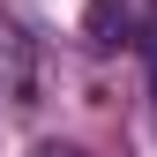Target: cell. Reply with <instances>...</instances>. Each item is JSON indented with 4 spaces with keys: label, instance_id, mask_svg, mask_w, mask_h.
Instances as JSON below:
<instances>
[{
    "label": "cell",
    "instance_id": "6da1fadb",
    "mask_svg": "<svg viewBox=\"0 0 157 157\" xmlns=\"http://www.w3.org/2000/svg\"><path fill=\"white\" fill-rule=\"evenodd\" d=\"M0 105L8 112L37 105V37L23 30V15H8V8H0Z\"/></svg>",
    "mask_w": 157,
    "mask_h": 157
},
{
    "label": "cell",
    "instance_id": "7a4b0ae2",
    "mask_svg": "<svg viewBox=\"0 0 157 157\" xmlns=\"http://www.w3.org/2000/svg\"><path fill=\"white\" fill-rule=\"evenodd\" d=\"M82 37H90V52L135 45V8H127V0H90V8H82Z\"/></svg>",
    "mask_w": 157,
    "mask_h": 157
},
{
    "label": "cell",
    "instance_id": "3957f363",
    "mask_svg": "<svg viewBox=\"0 0 157 157\" xmlns=\"http://www.w3.org/2000/svg\"><path fill=\"white\" fill-rule=\"evenodd\" d=\"M135 45H142V60H150V90H157V0H150L142 23H135Z\"/></svg>",
    "mask_w": 157,
    "mask_h": 157
}]
</instances>
